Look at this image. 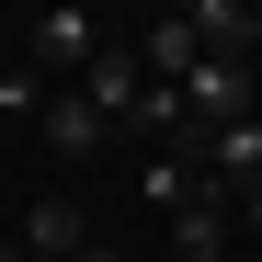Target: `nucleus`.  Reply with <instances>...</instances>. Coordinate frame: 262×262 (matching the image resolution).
<instances>
[{"label": "nucleus", "instance_id": "1", "mask_svg": "<svg viewBox=\"0 0 262 262\" xmlns=\"http://www.w3.org/2000/svg\"><path fill=\"white\" fill-rule=\"evenodd\" d=\"M171 92H183V137H216V125L262 114V80H251V57H194Z\"/></svg>", "mask_w": 262, "mask_h": 262}, {"label": "nucleus", "instance_id": "14", "mask_svg": "<svg viewBox=\"0 0 262 262\" xmlns=\"http://www.w3.org/2000/svg\"><path fill=\"white\" fill-rule=\"evenodd\" d=\"M148 12H194V0H148Z\"/></svg>", "mask_w": 262, "mask_h": 262}, {"label": "nucleus", "instance_id": "8", "mask_svg": "<svg viewBox=\"0 0 262 262\" xmlns=\"http://www.w3.org/2000/svg\"><path fill=\"white\" fill-rule=\"evenodd\" d=\"M34 125H46V148H57V160H92V148L114 137V125L80 103V92H46V114H34Z\"/></svg>", "mask_w": 262, "mask_h": 262}, {"label": "nucleus", "instance_id": "5", "mask_svg": "<svg viewBox=\"0 0 262 262\" xmlns=\"http://www.w3.org/2000/svg\"><path fill=\"white\" fill-rule=\"evenodd\" d=\"M183 23H194V46H205V57H251V46H262V23H251V0H194Z\"/></svg>", "mask_w": 262, "mask_h": 262}, {"label": "nucleus", "instance_id": "7", "mask_svg": "<svg viewBox=\"0 0 262 262\" xmlns=\"http://www.w3.org/2000/svg\"><path fill=\"white\" fill-rule=\"evenodd\" d=\"M125 57H137L148 80H183V69H194L205 46H194V23H183V12H148V34H137V46H125Z\"/></svg>", "mask_w": 262, "mask_h": 262}, {"label": "nucleus", "instance_id": "4", "mask_svg": "<svg viewBox=\"0 0 262 262\" xmlns=\"http://www.w3.org/2000/svg\"><path fill=\"white\" fill-rule=\"evenodd\" d=\"M183 160H194V171H216V183H262V114L216 125V137H183Z\"/></svg>", "mask_w": 262, "mask_h": 262}, {"label": "nucleus", "instance_id": "12", "mask_svg": "<svg viewBox=\"0 0 262 262\" xmlns=\"http://www.w3.org/2000/svg\"><path fill=\"white\" fill-rule=\"evenodd\" d=\"M69 262H114V239H80V251H69Z\"/></svg>", "mask_w": 262, "mask_h": 262}, {"label": "nucleus", "instance_id": "2", "mask_svg": "<svg viewBox=\"0 0 262 262\" xmlns=\"http://www.w3.org/2000/svg\"><path fill=\"white\" fill-rule=\"evenodd\" d=\"M103 46H114V34H103V12L57 0V12H34V34H23V69H34V80H46V69H69V80H80Z\"/></svg>", "mask_w": 262, "mask_h": 262}, {"label": "nucleus", "instance_id": "15", "mask_svg": "<svg viewBox=\"0 0 262 262\" xmlns=\"http://www.w3.org/2000/svg\"><path fill=\"white\" fill-rule=\"evenodd\" d=\"M251 23H262V0H251Z\"/></svg>", "mask_w": 262, "mask_h": 262}, {"label": "nucleus", "instance_id": "6", "mask_svg": "<svg viewBox=\"0 0 262 262\" xmlns=\"http://www.w3.org/2000/svg\"><path fill=\"white\" fill-rule=\"evenodd\" d=\"M137 80H148V69H137V57H125V46H103V57H92V69H80V103H92V114H103V125H125V103H137Z\"/></svg>", "mask_w": 262, "mask_h": 262}, {"label": "nucleus", "instance_id": "11", "mask_svg": "<svg viewBox=\"0 0 262 262\" xmlns=\"http://www.w3.org/2000/svg\"><path fill=\"white\" fill-rule=\"evenodd\" d=\"M125 125H137V137H183V92H171V80H137Z\"/></svg>", "mask_w": 262, "mask_h": 262}, {"label": "nucleus", "instance_id": "9", "mask_svg": "<svg viewBox=\"0 0 262 262\" xmlns=\"http://www.w3.org/2000/svg\"><path fill=\"white\" fill-rule=\"evenodd\" d=\"M80 239H92V228H80L69 194H34V205H23V251H34V262H69Z\"/></svg>", "mask_w": 262, "mask_h": 262}, {"label": "nucleus", "instance_id": "13", "mask_svg": "<svg viewBox=\"0 0 262 262\" xmlns=\"http://www.w3.org/2000/svg\"><path fill=\"white\" fill-rule=\"evenodd\" d=\"M0 262H34V251H23V239H0Z\"/></svg>", "mask_w": 262, "mask_h": 262}, {"label": "nucleus", "instance_id": "10", "mask_svg": "<svg viewBox=\"0 0 262 262\" xmlns=\"http://www.w3.org/2000/svg\"><path fill=\"white\" fill-rule=\"evenodd\" d=\"M137 183H148V205L171 216V205H194V183H205V171H194L183 148H148V171H137Z\"/></svg>", "mask_w": 262, "mask_h": 262}, {"label": "nucleus", "instance_id": "3", "mask_svg": "<svg viewBox=\"0 0 262 262\" xmlns=\"http://www.w3.org/2000/svg\"><path fill=\"white\" fill-rule=\"evenodd\" d=\"M228 194H239V183H216V171H205L194 205H171V251H183V262H228Z\"/></svg>", "mask_w": 262, "mask_h": 262}]
</instances>
